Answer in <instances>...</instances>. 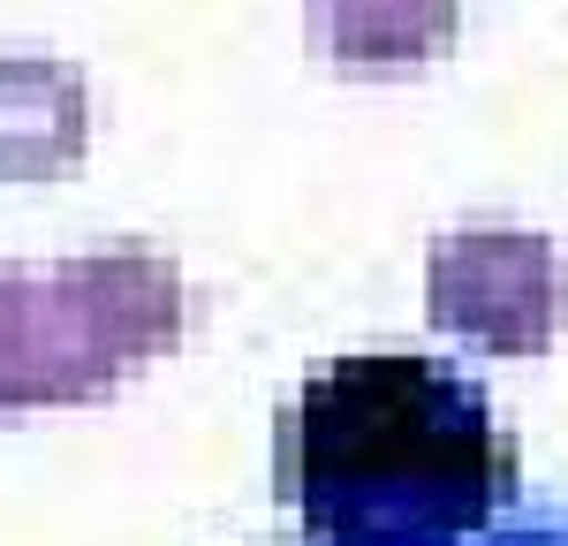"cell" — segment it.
<instances>
[{
    "mask_svg": "<svg viewBox=\"0 0 568 546\" xmlns=\"http://www.w3.org/2000/svg\"><path fill=\"white\" fill-rule=\"evenodd\" d=\"M425 318L493 357H538L568 334V251L546 228H447L425 251Z\"/></svg>",
    "mask_w": 568,
    "mask_h": 546,
    "instance_id": "3957f363",
    "label": "cell"
},
{
    "mask_svg": "<svg viewBox=\"0 0 568 546\" xmlns=\"http://www.w3.org/2000/svg\"><path fill=\"white\" fill-rule=\"evenodd\" d=\"M516 478L485 387L417 350L326 357L273 417V494L326 546H455Z\"/></svg>",
    "mask_w": 568,
    "mask_h": 546,
    "instance_id": "6da1fadb",
    "label": "cell"
},
{
    "mask_svg": "<svg viewBox=\"0 0 568 546\" xmlns=\"http://www.w3.org/2000/svg\"><path fill=\"white\" fill-rule=\"evenodd\" d=\"M311 53L349 77H394L439 61L463 31V0H304Z\"/></svg>",
    "mask_w": 568,
    "mask_h": 546,
    "instance_id": "5b68a950",
    "label": "cell"
},
{
    "mask_svg": "<svg viewBox=\"0 0 568 546\" xmlns=\"http://www.w3.org/2000/svg\"><path fill=\"white\" fill-rule=\"evenodd\" d=\"M493 546H568V524H530V532H500Z\"/></svg>",
    "mask_w": 568,
    "mask_h": 546,
    "instance_id": "8992f818",
    "label": "cell"
},
{
    "mask_svg": "<svg viewBox=\"0 0 568 546\" xmlns=\"http://www.w3.org/2000/svg\"><path fill=\"white\" fill-rule=\"evenodd\" d=\"M190 326V289L168 251H84L0 273V410L99 403Z\"/></svg>",
    "mask_w": 568,
    "mask_h": 546,
    "instance_id": "7a4b0ae2",
    "label": "cell"
},
{
    "mask_svg": "<svg viewBox=\"0 0 568 546\" xmlns=\"http://www.w3.org/2000/svg\"><path fill=\"white\" fill-rule=\"evenodd\" d=\"M91 152V84L77 61L0 53V182H61Z\"/></svg>",
    "mask_w": 568,
    "mask_h": 546,
    "instance_id": "277c9868",
    "label": "cell"
},
{
    "mask_svg": "<svg viewBox=\"0 0 568 546\" xmlns=\"http://www.w3.org/2000/svg\"><path fill=\"white\" fill-rule=\"evenodd\" d=\"M311 546H326V539H311Z\"/></svg>",
    "mask_w": 568,
    "mask_h": 546,
    "instance_id": "52a82bcc",
    "label": "cell"
},
{
    "mask_svg": "<svg viewBox=\"0 0 568 546\" xmlns=\"http://www.w3.org/2000/svg\"><path fill=\"white\" fill-rule=\"evenodd\" d=\"M0 273H8V266H0Z\"/></svg>",
    "mask_w": 568,
    "mask_h": 546,
    "instance_id": "ba28073f",
    "label": "cell"
}]
</instances>
